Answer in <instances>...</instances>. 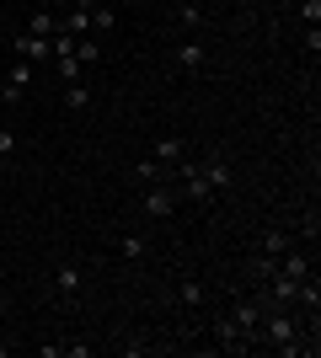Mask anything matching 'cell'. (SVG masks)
<instances>
[{
    "label": "cell",
    "mask_w": 321,
    "mask_h": 358,
    "mask_svg": "<svg viewBox=\"0 0 321 358\" xmlns=\"http://www.w3.org/2000/svg\"><path fill=\"white\" fill-rule=\"evenodd\" d=\"M150 161H161V166L171 171V166H183V161H187V145H183L177 134H161V139H155V155H150Z\"/></svg>",
    "instance_id": "obj_8"
},
{
    "label": "cell",
    "mask_w": 321,
    "mask_h": 358,
    "mask_svg": "<svg viewBox=\"0 0 321 358\" xmlns=\"http://www.w3.org/2000/svg\"><path fill=\"white\" fill-rule=\"evenodd\" d=\"M278 273L300 284V278H306V273H311V257H300V252H284V257H278Z\"/></svg>",
    "instance_id": "obj_12"
},
{
    "label": "cell",
    "mask_w": 321,
    "mask_h": 358,
    "mask_svg": "<svg viewBox=\"0 0 321 358\" xmlns=\"http://www.w3.org/2000/svg\"><path fill=\"white\" fill-rule=\"evenodd\" d=\"M204 177H209L214 193H225V187H230V166L225 161H209V166H204Z\"/></svg>",
    "instance_id": "obj_16"
},
{
    "label": "cell",
    "mask_w": 321,
    "mask_h": 358,
    "mask_svg": "<svg viewBox=\"0 0 321 358\" xmlns=\"http://www.w3.org/2000/svg\"><path fill=\"white\" fill-rule=\"evenodd\" d=\"M177 299H183V305H204V278H183V284H177Z\"/></svg>",
    "instance_id": "obj_19"
},
{
    "label": "cell",
    "mask_w": 321,
    "mask_h": 358,
    "mask_svg": "<svg viewBox=\"0 0 321 358\" xmlns=\"http://www.w3.org/2000/svg\"><path fill=\"white\" fill-rule=\"evenodd\" d=\"M76 59L86 64V70H92V64L102 59V43H97V38H76Z\"/></svg>",
    "instance_id": "obj_17"
},
{
    "label": "cell",
    "mask_w": 321,
    "mask_h": 358,
    "mask_svg": "<svg viewBox=\"0 0 321 358\" xmlns=\"http://www.w3.org/2000/svg\"><path fill=\"white\" fill-rule=\"evenodd\" d=\"M134 171H139V182H145V187H155V182H171V171H166L161 161H139Z\"/></svg>",
    "instance_id": "obj_15"
},
{
    "label": "cell",
    "mask_w": 321,
    "mask_h": 358,
    "mask_svg": "<svg viewBox=\"0 0 321 358\" xmlns=\"http://www.w3.org/2000/svg\"><path fill=\"white\" fill-rule=\"evenodd\" d=\"M177 193H183L187 203H199V209L214 203V187H209V177H204V166H187V161H183V171H177Z\"/></svg>",
    "instance_id": "obj_1"
},
{
    "label": "cell",
    "mask_w": 321,
    "mask_h": 358,
    "mask_svg": "<svg viewBox=\"0 0 321 358\" xmlns=\"http://www.w3.org/2000/svg\"><path fill=\"white\" fill-rule=\"evenodd\" d=\"M113 27H118V11L97 0V6H92V38H107V32H113Z\"/></svg>",
    "instance_id": "obj_10"
},
{
    "label": "cell",
    "mask_w": 321,
    "mask_h": 358,
    "mask_svg": "<svg viewBox=\"0 0 321 358\" xmlns=\"http://www.w3.org/2000/svg\"><path fill=\"white\" fill-rule=\"evenodd\" d=\"M118 252L139 262V257H145V241H139V236H118Z\"/></svg>",
    "instance_id": "obj_21"
},
{
    "label": "cell",
    "mask_w": 321,
    "mask_h": 358,
    "mask_svg": "<svg viewBox=\"0 0 321 358\" xmlns=\"http://www.w3.org/2000/svg\"><path fill=\"white\" fill-rule=\"evenodd\" d=\"M214 337H220V348H225V353H252V343H246V331L236 327L230 315H220V321H214Z\"/></svg>",
    "instance_id": "obj_7"
},
{
    "label": "cell",
    "mask_w": 321,
    "mask_h": 358,
    "mask_svg": "<svg viewBox=\"0 0 321 358\" xmlns=\"http://www.w3.org/2000/svg\"><path fill=\"white\" fill-rule=\"evenodd\" d=\"M204 59H209V48H204V43H193V38H187V43H177V70L199 75V70H204Z\"/></svg>",
    "instance_id": "obj_9"
},
{
    "label": "cell",
    "mask_w": 321,
    "mask_h": 358,
    "mask_svg": "<svg viewBox=\"0 0 321 358\" xmlns=\"http://www.w3.org/2000/svg\"><path fill=\"white\" fill-rule=\"evenodd\" d=\"M306 54H311V59L321 54V27H306Z\"/></svg>",
    "instance_id": "obj_23"
},
{
    "label": "cell",
    "mask_w": 321,
    "mask_h": 358,
    "mask_svg": "<svg viewBox=\"0 0 321 358\" xmlns=\"http://www.w3.org/2000/svg\"><path fill=\"white\" fill-rule=\"evenodd\" d=\"M27 32H38V38H54V32H59L54 11H48V6H38V11H32V22H27Z\"/></svg>",
    "instance_id": "obj_13"
},
{
    "label": "cell",
    "mask_w": 321,
    "mask_h": 358,
    "mask_svg": "<svg viewBox=\"0 0 321 358\" xmlns=\"http://www.w3.org/2000/svg\"><path fill=\"white\" fill-rule=\"evenodd\" d=\"M284 252H290V230L268 224V230H262V257H284Z\"/></svg>",
    "instance_id": "obj_11"
},
{
    "label": "cell",
    "mask_w": 321,
    "mask_h": 358,
    "mask_svg": "<svg viewBox=\"0 0 321 358\" xmlns=\"http://www.w3.org/2000/svg\"><path fill=\"white\" fill-rule=\"evenodd\" d=\"M171 209H177V187H171V182H155L150 193H145V214H150V220H166Z\"/></svg>",
    "instance_id": "obj_6"
},
{
    "label": "cell",
    "mask_w": 321,
    "mask_h": 358,
    "mask_svg": "<svg viewBox=\"0 0 321 358\" xmlns=\"http://www.w3.org/2000/svg\"><path fill=\"white\" fill-rule=\"evenodd\" d=\"M11 54L27 64H54V38H38V32H16L11 38Z\"/></svg>",
    "instance_id": "obj_2"
},
{
    "label": "cell",
    "mask_w": 321,
    "mask_h": 358,
    "mask_svg": "<svg viewBox=\"0 0 321 358\" xmlns=\"http://www.w3.org/2000/svg\"><path fill=\"white\" fill-rule=\"evenodd\" d=\"M97 0H70V11H92Z\"/></svg>",
    "instance_id": "obj_25"
},
{
    "label": "cell",
    "mask_w": 321,
    "mask_h": 358,
    "mask_svg": "<svg viewBox=\"0 0 321 358\" xmlns=\"http://www.w3.org/2000/svg\"><path fill=\"white\" fill-rule=\"evenodd\" d=\"M54 70H59V80L70 86V80H80V75H86V64H80L76 54H64V59H54Z\"/></svg>",
    "instance_id": "obj_18"
},
{
    "label": "cell",
    "mask_w": 321,
    "mask_h": 358,
    "mask_svg": "<svg viewBox=\"0 0 321 358\" xmlns=\"http://www.w3.org/2000/svg\"><path fill=\"white\" fill-rule=\"evenodd\" d=\"M262 310H268V305H262V294H246V299H236V305H230V321H236V327L246 331V343H257Z\"/></svg>",
    "instance_id": "obj_3"
},
{
    "label": "cell",
    "mask_w": 321,
    "mask_h": 358,
    "mask_svg": "<svg viewBox=\"0 0 321 358\" xmlns=\"http://www.w3.org/2000/svg\"><path fill=\"white\" fill-rule=\"evenodd\" d=\"M64 107H70V113H86V107H92V91L80 86V80H70V86H64Z\"/></svg>",
    "instance_id": "obj_14"
},
{
    "label": "cell",
    "mask_w": 321,
    "mask_h": 358,
    "mask_svg": "<svg viewBox=\"0 0 321 358\" xmlns=\"http://www.w3.org/2000/svg\"><path fill=\"white\" fill-rule=\"evenodd\" d=\"M32 70H38V64L16 59L11 75H6V86H0V102H22V96H27V86H32Z\"/></svg>",
    "instance_id": "obj_5"
},
{
    "label": "cell",
    "mask_w": 321,
    "mask_h": 358,
    "mask_svg": "<svg viewBox=\"0 0 321 358\" xmlns=\"http://www.w3.org/2000/svg\"><path fill=\"white\" fill-rule=\"evenodd\" d=\"M183 27H204V6H193V0H187V6H183Z\"/></svg>",
    "instance_id": "obj_22"
},
{
    "label": "cell",
    "mask_w": 321,
    "mask_h": 358,
    "mask_svg": "<svg viewBox=\"0 0 321 358\" xmlns=\"http://www.w3.org/2000/svg\"><path fill=\"white\" fill-rule=\"evenodd\" d=\"M80 284H86V268H80L76 257H64L59 268H54V294H59V299H76Z\"/></svg>",
    "instance_id": "obj_4"
},
{
    "label": "cell",
    "mask_w": 321,
    "mask_h": 358,
    "mask_svg": "<svg viewBox=\"0 0 321 358\" xmlns=\"http://www.w3.org/2000/svg\"><path fill=\"white\" fill-rule=\"evenodd\" d=\"M11 150H16V134H11V129H0V155H11Z\"/></svg>",
    "instance_id": "obj_24"
},
{
    "label": "cell",
    "mask_w": 321,
    "mask_h": 358,
    "mask_svg": "<svg viewBox=\"0 0 321 358\" xmlns=\"http://www.w3.org/2000/svg\"><path fill=\"white\" fill-rule=\"evenodd\" d=\"M300 22H306V27H321V0H300Z\"/></svg>",
    "instance_id": "obj_20"
}]
</instances>
